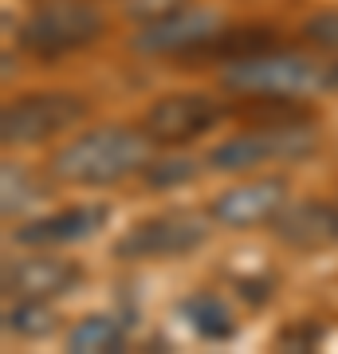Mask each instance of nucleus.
Wrapping results in <instances>:
<instances>
[{
	"label": "nucleus",
	"mask_w": 338,
	"mask_h": 354,
	"mask_svg": "<svg viewBox=\"0 0 338 354\" xmlns=\"http://www.w3.org/2000/svg\"><path fill=\"white\" fill-rule=\"evenodd\" d=\"M150 162L146 138L126 127H102L79 134L51 158V174L67 185H114L130 174H142Z\"/></svg>",
	"instance_id": "f257e3e1"
},
{
	"label": "nucleus",
	"mask_w": 338,
	"mask_h": 354,
	"mask_svg": "<svg viewBox=\"0 0 338 354\" xmlns=\"http://www.w3.org/2000/svg\"><path fill=\"white\" fill-rule=\"evenodd\" d=\"M319 150V134L311 127H303L299 118L288 122H263V127L236 134V138L220 142L209 150V169L216 174H244L256 165H276V162H303Z\"/></svg>",
	"instance_id": "f03ea898"
},
{
	"label": "nucleus",
	"mask_w": 338,
	"mask_h": 354,
	"mask_svg": "<svg viewBox=\"0 0 338 354\" xmlns=\"http://www.w3.org/2000/svg\"><path fill=\"white\" fill-rule=\"evenodd\" d=\"M319 83H326V75H319V67L295 51L263 48L225 67V87L252 99H303Z\"/></svg>",
	"instance_id": "7ed1b4c3"
},
{
	"label": "nucleus",
	"mask_w": 338,
	"mask_h": 354,
	"mask_svg": "<svg viewBox=\"0 0 338 354\" xmlns=\"http://www.w3.org/2000/svg\"><path fill=\"white\" fill-rule=\"evenodd\" d=\"M102 32V12L91 0H44L20 28L24 44L36 59H59L95 44Z\"/></svg>",
	"instance_id": "20e7f679"
},
{
	"label": "nucleus",
	"mask_w": 338,
	"mask_h": 354,
	"mask_svg": "<svg viewBox=\"0 0 338 354\" xmlns=\"http://www.w3.org/2000/svg\"><path fill=\"white\" fill-rule=\"evenodd\" d=\"M87 114V102L79 95H63V91H48V95H24L4 106L0 114V142L4 146H36V142L55 138L59 130L75 127Z\"/></svg>",
	"instance_id": "39448f33"
},
{
	"label": "nucleus",
	"mask_w": 338,
	"mask_h": 354,
	"mask_svg": "<svg viewBox=\"0 0 338 354\" xmlns=\"http://www.w3.org/2000/svg\"><path fill=\"white\" fill-rule=\"evenodd\" d=\"M205 236H209L205 216L193 213V209H173V213L138 221L114 244V256H122V260H169V256H185L200 248Z\"/></svg>",
	"instance_id": "423d86ee"
},
{
	"label": "nucleus",
	"mask_w": 338,
	"mask_h": 354,
	"mask_svg": "<svg viewBox=\"0 0 338 354\" xmlns=\"http://www.w3.org/2000/svg\"><path fill=\"white\" fill-rule=\"evenodd\" d=\"M225 28L220 12L213 8H165L150 24L138 28L134 51L142 55H200Z\"/></svg>",
	"instance_id": "0eeeda50"
},
{
	"label": "nucleus",
	"mask_w": 338,
	"mask_h": 354,
	"mask_svg": "<svg viewBox=\"0 0 338 354\" xmlns=\"http://www.w3.org/2000/svg\"><path fill=\"white\" fill-rule=\"evenodd\" d=\"M216 118H220V102L213 95H200V91L165 95L146 111V138L162 146H185L205 130H213Z\"/></svg>",
	"instance_id": "6e6552de"
},
{
	"label": "nucleus",
	"mask_w": 338,
	"mask_h": 354,
	"mask_svg": "<svg viewBox=\"0 0 338 354\" xmlns=\"http://www.w3.org/2000/svg\"><path fill=\"white\" fill-rule=\"evenodd\" d=\"M283 201H288V185L279 177H260V181H244V185L225 189L213 201L209 216L225 228H256L276 221Z\"/></svg>",
	"instance_id": "1a4fd4ad"
},
{
	"label": "nucleus",
	"mask_w": 338,
	"mask_h": 354,
	"mask_svg": "<svg viewBox=\"0 0 338 354\" xmlns=\"http://www.w3.org/2000/svg\"><path fill=\"white\" fill-rule=\"evenodd\" d=\"M79 283V264L59 256H28L4 268V295L8 299H55Z\"/></svg>",
	"instance_id": "9d476101"
},
{
	"label": "nucleus",
	"mask_w": 338,
	"mask_h": 354,
	"mask_svg": "<svg viewBox=\"0 0 338 354\" xmlns=\"http://www.w3.org/2000/svg\"><path fill=\"white\" fill-rule=\"evenodd\" d=\"M272 232L288 248H299V252L330 248V244H338V209H330L323 201H303L291 205V209H279V216L272 221Z\"/></svg>",
	"instance_id": "9b49d317"
},
{
	"label": "nucleus",
	"mask_w": 338,
	"mask_h": 354,
	"mask_svg": "<svg viewBox=\"0 0 338 354\" xmlns=\"http://www.w3.org/2000/svg\"><path fill=\"white\" fill-rule=\"evenodd\" d=\"M106 221H111V209L106 205H75V209H63V213L39 216L32 225H20L16 228V244H36V248L75 244V241H87V236L102 232Z\"/></svg>",
	"instance_id": "f8f14e48"
},
{
	"label": "nucleus",
	"mask_w": 338,
	"mask_h": 354,
	"mask_svg": "<svg viewBox=\"0 0 338 354\" xmlns=\"http://www.w3.org/2000/svg\"><path fill=\"white\" fill-rule=\"evenodd\" d=\"M126 346V327L114 315H91L67 335V351L75 354H111Z\"/></svg>",
	"instance_id": "ddd939ff"
},
{
	"label": "nucleus",
	"mask_w": 338,
	"mask_h": 354,
	"mask_svg": "<svg viewBox=\"0 0 338 354\" xmlns=\"http://www.w3.org/2000/svg\"><path fill=\"white\" fill-rule=\"evenodd\" d=\"M185 319H189V327L209 342H225V339L236 335V319H232L228 304L216 299V295H205V291L193 295V299L185 304Z\"/></svg>",
	"instance_id": "4468645a"
},
{
	"label": "nucleus",
	"mask_w": 338,
	"mask_h": 354,
	"mask_svg": "<svg viewBox=\"0 0 338 354\" xmlns=\"http://www.w3.org/2000/svg\"><path fill=\"white\" fill-rule=\"evenodd\" d=\"M55 327V315H51L48 299H16V307L4 311V330H12L20 339H39Z\"/></svg>",
	"instance_id": "2eb2a0df"
},
{
	"label": "nucleus",
	"mask_w": 338,
	"mask_h": 354,
	"mask_svg": "<svg viewBox=\"0 0 338 354\" xmlns=\"http://www.w3.org/2000/svg\"><path fill=\"white\" fill-rule=\"evenodd\" d=\"M205 165L209 162H197V158H153V162H146L142 177H146V185H153V189H169V185L193 181Z\"/></svg>",
	"instance_id": "dca6fc26"
},
{
	"label": "nucleus",
	"mask_w": 338,
	"mask_h": 354,
	"mask_svg": "<svg viewBox=\"0 0 338 354\" xmlns=\"http://www.w3.org/2000/svg\"><path fill=\"white\" fill-rule=\"evenodd\" d=\"M0 185H4V216L20 213L28 201H36L39 197V185L32 181V174H28L24 165L4 162L0 165Z\"/></svg>",
	"instance_id": "f3484780"
},
{
	"label": "nucleus",
	"mask_w": 338,
	"mask_h": 354,
	"mask_svg": "<svg viewBox=\"0 0 338 354\" xmlns=\"http://www.w3.org/2000/svg\"><path fill=\"white\" fill-rule=\"evenodd\" d=\"M303 36L311 39L314 48L323 51H338V12H319L307 20V28H303Z\"/></svg>",
	"instance_id": "a211bd4d"
},
{
	"label": "nucleus",
	"mask_w": 338,
	"mask_h": 354,
	"mask_svg": "<svg viewBox=\"0 0 338 354\" xmlns=\"http://www.w3.org/2000/svg\"><path fill=\"white\" fill-rule=\"evenodd\" d=\"M326 87H335V91H338V64L326 71Z\"/></svg>",
	"instance_id": "6ab92c4d"
}]
</instances>
